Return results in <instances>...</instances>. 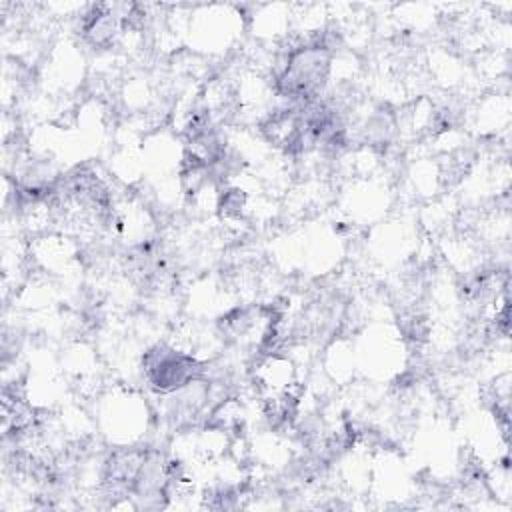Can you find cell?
<instances>
[{"mask_svg": "<svg viewBox=\"0 0 512 512\" xmlns=\"http://www.w3.org/2000/svg\"><path fill=\"white\" fill-rule=\"evenodd\" d=\"M330 46L324 40H312L292 48L286 64L276 76V90L292 102H312L322 92L330 74Z\"/></svg>", "mask_w": 512, "mask_h": 512, "instance_id": "obj_1", "label": "cell"}, {"mask_svg": "<svg viewBox=\"0 0 512 512\" xmlns=\"http://www.w3.org/2000/svg\"><path fill=\"white\" fill-rule=\"evenodd\" d=\"M142 366L148 384L162 394L176 392L202 374V364L194 356L166 344L150 348L142 358Z\"/></svg>", "mask_w": 512, "mask_h": 512, "instance_id": "obj_2", "label": "cell"}]
</instances>
